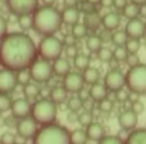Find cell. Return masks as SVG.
<instances>
[{
    "mask_svg": "<svg viewBox=\"0 0 146 144\" xmlns=\"http://www.w3.org/2000/svg\"><path fill=\"white\" fill-rule=\"evenodd\" d=\"M7 126V117L3 116V113H0V127Z\"/></svg>",
    "mask_w": 146,
    "mask_h": 144,
    "instance_id": "cell-57",
    "label": "cell"
},
{
    "mask_svg": "<svg viewBox=\"0 0 146 144\" xmlns=\"http://www.w3.org/2000/svg\"><path fill=\"white\" fill-rule=\"evenodd\" d=\"M18 26H19L23 31H27V30H30V28H32V14L19 15V17H18Z\"/></svg>",
    "mask_w": 146,
    "mask_h": 144,
    "instance_id": "cell-37",
    "label": "cell"
},
{
    "mask_svg": "<svg viewBox=\"0 0 146 144\" xmlns=\"http://www.w3.org/2000/svg\"><path fill=\"white\" fill-rule=\"evenodd\" d=\"M17 80H18V85H27L30 84L31 81V75H30V71L28 70H22V71H18L17 72Z\"/></svg>",
    "mask_w": 146,
    "mask_h": 144,
    "instance_id": "cell-38",
    "label": "cell"
},
{
    "mask_svg": "<svg viewBox=\"0 0 146 144\" xmlns=\"http://www.w3.org/2000/svg\"><path fill=\"white\" fill-rule=\"evenodd\" d=\"M126 86L129 93L146 95V63L129 67L126 73Z\"/></svg>",
    "mask_w": 146,
    "mask_h": 144,
    "instance_id": "cell-5",
    "label": "cell"
},
{
    "mask_svg": "<svg viewBox=\"0 0 146 144\" xmlns=\"http://www.w3.org/2000/svg\"><path fill=\"white\" fill-rule=\"evenodd\" d=\"M41 88L37 85V82H33L31 81L30 84L23 86V94H25V98H27L28 100H32V99H37V96L40 95Z\"/></svg>",
    "mask_w": 146,
    "mask_h": 144,
    "instance_id": "cell-25",
    "label": "cell"
},
{
    "mask_svg": "<svg viewBox=\"0 0 146 144\" xmlns=\"http://www.w3.org/2000/svg\"><path fill=\"white\" fill-rule=\"evenodd\" d=\"M78 113H80V112L69 111L68 113H67V121H68L69 124H76V122H78Z\"/></svg>",
    "mask_w": 146,
    "mask_h": 144,
    "instance_id": "cell-52",
    "label": "cell"
},
{
    "mask_svg": "<svg viewBox=\"0 0 146 144\" xmlns=\"http://www.w3.org/2000/svg\"><path fill=\"white\" fill-rule=\"evenodd\" d=\"M128 95H129V91H126L124 88L121 89V90H118V91H115V99L118 102H122V103L128 100Z\"/></svg>",
    "mask_w": 146,
    "mask_h": 144,
    "instance_id": "cell-48",
    "label": "cell"
},
{
    "mask_svg": "<svg viewBox=\"0 0 146 144\" xmlns=\"http://www.w3.org/2000/svg\"><path fill=\"white\" fill-rule=\"evenodd\" d=\"M145 48H146V43H145Z\"/></svg>",
    "mask_w": 146,
    "mask_h": 144,
    "instance_id": "cell-61",
    "label": "cell"
},
{
    "mask_svg": "<svg viewBox=\"0 0 146 144\" xmlns=\"http://www.w3.org/2000/svg\"><path fill=\"white\" fill-rule=\"evenodd\" d=\"M82 77L85 84L87 85H94V84L100 81V71L95 67H87L85 71H82Z\"/></svg>",
    "mask_w": 146,
    "mask_h": 144,
    "instance_id": "cell-24",
    "label": "cell"
},
{
    "mask_svg": "<svg viewBox=\"0 0 146 144\" xmlns=\"http://www.w3.org/2000/svg\"><path fill=\"white\" fill-rule=\"evenodd\" d=\"M124 32L129 39H142L146 35V25L140 17L128 19L124 27Z\"/></svg>",
    "mask_w": 146,
    "mask_h": 144,
    "instance_id": "cell-13",
    "label": "cell"
},
{
    "mask_svg": "<svg viewBox=\"0 0 146 144\" xmlns=\"http://www.w3.org/2000/svg\"><path fill=\"white\" fill-rule=\"evenodd\" d=\"M62 14L53 5L38 7L32 14V30L41 36L55 35L60 30Z\"/></svg>",
    "mask_w": 146,
    "mask_h": 144,
    "instance_id": "cell-2",
    "label": "cell"
},
{
    "mask_svg": "<svg viewBox=\"0 0 146 144\" xmlns=\"http://www.w3.org/2000/svg\"><path fill=\"white\" fill-rule=\"evenodd\" d=\"M64 53H66L67 58L73 59L78 54V48L77 45H69V46H64Z\"/></svg>",
    "mask_w": 146,
    "mask_h": 144,
    "instance_id": "cell-45",
    "label": "cell"
},
{
    "mask_svg": "<svg viewBox=\"0 0 146 144\" xmlns=\"http://www.w3.org/2000/svg\"><path fill=\"white\" fill-rule=\"evenodd\" d=\"M98 144H124V140L115 135H105Z\"/></svg>",
    "mask_w": 146,
    "mask_h": 144,
    "instance_id": "cell-43",
    "label": "cell"
},
{
    "mask_svg": "<svg viewBox=\"0 0 146 144\" xmlns=\"http://www.w3.org/2000/svg\"><path fill=\"white\" fill-rule=\"evenodd\" d=\"M124 144H146V127H136L129 131Z\"/></svg>",
    "mask_w": 146,
    "mask_h": 144,
    "instance_id": "cell-21",
    "label": "cell"
},
{
    "mask_svg": "<svg viewBox=\"0 0 146 144\" xmlns=\"http://www.w3.org/2000/svg\"><path fill=\"white\" fill-rule=\"evenodd\" d=\"M12 103L13 100L9 94H0V113H5V112L10 111Z\"/></svg>",
    "mask_w": 146,
    "mask_h": 144,
    "instance_id": "cell-36",
    "label": "cell"
},
{
    "mask_svg": "<svg viewBox=\"0 0 146 144\" xmlns=\"http://www.w3.org/2000/svg\"><path fill=\"white\" fill-rule=\"evenodd\" d=\"M17 86V72L8 68L0 70V94H12Z\"/></svg>",
    "mask_w": 146,
    "mask_h": 144,
    "instance_id": "cell-11",
    "label": "cell"
},
{
    "mask_svg": "<svg viewBox=\"0 0 146 144\" xmlns=\"http://www.w3.org/2000/svg\"><path fill=\"white\" fill-rule=\"evenodd\" d=\"M82 23L86 26V28H87L88 31H96L101 26V15L99 14L98 10L87 13V14H85V17H83Z\"/></svg>",
    "mask_w": 146,
    "mask_h": 144,
    "instance_id": "cell-23",
    "label": "cell"
},
{
    "mask_svg": "<svg viewBox=\"0 0 146 144\" xmlns=\"http://www.w3.org/2000/svg\"><path fill=\"white\" fill-rule=\"evenodd\" d=\"M145 25H146V22H145Z\"/></svg>",
    "mask_w": 146,
    "mask_h": 144,
    "instance_id": "cell-62",
    "label": "cell"
},
{
    "mask_svg": "<svg viewBox=\"0 0 146 144\" xmlns=\"http://www.w3.org/2000/svg\"><path fill=\"white\" fill-rule=\"evenodd\" d=\"M31 75V80L37 84H46L54 76L53 72V62L46 61L42 58H36L33 63L28 68Z\"/></svg>",
    "mask_w": 146,
    "mask_h": 144,
    "instance_id": "cell-7",
    "label": "cell"
},
{
    "mask_svg": "<svg viewBox=\"0 0 146 144\" xmlns=\"http://www.w3.org/2000/svg\"><path fill=\"white\" fill-rule=\"evenodd\" d=\"M15 130H17L18 137L22 138V139H33L38 131V124L31 116H28L18 120L17 125H15Z\"/></svg>",
    "mask_w": 146,
    "mask_h": 144,
    "instance_id": "cell-10",
    "label": "cell"
},
{
    "mask_svg": "<svg viewBox=\"0 0 146 144\" xmlns=\"http://www.w3.org/2000/svg\"><path fill=\"white\" fill-rule=\"evenodd\" d=\"M31 108H32V104L27 98H18L13 100L10 113L15 120H21L31 116Z\"/></svg>",
    "mask_w": 146,
    "mask_h": 144,
    "instance_id": "cell-14",
    "label": "cell"
},
{
    "mask_svg": "<svg viewBox=\"0 0 146 144\" xmlns=\"http://www.w3.org/2000/svg\"><path fill=\"white\" fill-rule=\"evenodd\" d=\"M78 0H64V5L66 7H77Z\"/></svg>",
    "mask_w": 146,
    "mask_h": 144,
    "instance_id": "cell-55",
    "label": "cell"
},
{
    "mask_svg": "<svg viewBox=\"0 0 146 144\" xmlns=\"http://www.w3.org/2000/svg\"><path fill=\"white\" fill-rule=\"evenodd\" d=\"M124 48H126L128 54H137V52L141 48V43H140L139 39H129L128 38V40L124 44Z\"/></svg>",
    "mask_w": 146,
    "mask_h": 144,
    "instance_id": "cell-34",
    "label": "cell"
},
{
    "mask_svg": "<svg viewBox=\"0 0 146 144\" xmlns=\"http://www.w3.org/2000/svg\"><path fill=\"white\" fill-rule=\"evenodd\" d=\"M86 46L90 50V53H96L103 46V43H101L99 35H90L86 40Z\"/></svg>",
    "mask_w": 146,
    "mask_h": 144,
    "instance_id": "cell-30",
    "label": "cell"
},
{
    "mask_svg": "<svg viewBox=\"0 0 146 144\" xmlns=\"http://www.w3.org/2000/svg\"><path fill=\"white\" fill-rule=\"evenodd\" d=\"M96 54H98V59L100 62H103V63H108V62L113 58V50L106 48V46H101V48L96 52Z\"/></svg>",
    "mask_w": 146,
    "mask_h": 144,
    "instance_id": "cell-35",
    "label": "cell"
},
{
    "mask_svg": "<svg viewBox=\"0 0 146 144\" xmlns=\"http://www.w3.org/2000/svg\"><path fill=\"white\" fill-rule=\"evenodd\" d=\"M128 56L126 48L124 46H115V49L113 50V58H115L118 62H124Z\"/></svg>",
    "mask_w": 146,
    "mask_h": 144,
    "instance_id": "cell-41",
    "label": "cell"
},
{
    "mask_svg": "<svg viewBox=\"0 0 146 144\" xmlns=\"http://www.w3.org/2000/svg\"><path fill=\"white\" fill-rule=\"evenodd\" d=\"M44 3H45V5H53L54 0H44Z\"/></svg>",
    "mask_w": 146,
    "mask_h": 144,
    "instance_id": "cell-60",
    "label": "cell"
},
{
    "mask_svg": "<svg viewBox=\"0 0 146 144\" xmlns=\"http://www.w3.org/2000/svg\"><path fill=\"white\" fill-rule=\"evenodd\" d=\"M0 143L1 144H17V137L12 131H5L0 137Z\"/></svg>",
    "mask_w": 146,
    "mask_h": 144,
    "instance_id": "cell-42",
    "label": "cell"
},
{
    "mask_svg": "<svg viewBox=\"0 0 146 144\" xmlns=\"http://www.w3.org/2000/svg\"><path fill=\"white\" fill-rule=\"evenodd\" d=\"M86 134H87L88 140L91 142H100L104 137H105V129L100 122H91L87 127H86Z\"/></svg>",
    "mask_w": 146,
    "mask_h": 144,
    "instance_id": "cell-16",
    "label": "cell"
},
{
    "mask_svg": "<svg viewBox=\"0 0 146 144\" xmlns=\"http://www.w3.org/2000/svg\"><path fill=\"white\" fill-rule=\"evenodd\" d=\"M8 33V22L3 15H0V40Z\"/></svg>",
    "mask_w": 146,
    "mask_h": 144,
    "instance_id": "cell-49",
    "label": "cell"
},
{
    "mask_svg": "<svg viewBox=\"0 0 146 144\" xmlns=\"http://www.w3.org/2000/svg\"><path fill=\"white\" fill-rule=\"evenodd\" d=\"M32 140L33 144H72L71 131L55 122L41 126Z\"/></svg>",
    "mask_w": 146,
    "mask_h": 144,
    "instance_id": "cell-3",
    "label": "cell"
},
{
    "mask_svg": "<svg viewBox=\"0 0 146 144\" xmlns=\"http://www.w3.org/2000/svg\"><path fill=\"white\" fill-rule=\"evenodd\" d=\"M90 63H91L90 57L83 54V53H78L77 56L73 58V66H74V68L80 72L85 71L87 67H90Z\"/></svg>",
    "mask_w": 146,
    "mask_h": 144,
    "instance_id": "cell-26",
    "label": "cell"
},
{
    "mask_svg": "<svg viewBox=\"0 0 146 144\" xmlns=\"http://www.w3.org/2000/svg\"><path fill=\"white\" fill-rule=\"evenodd\" d=\"M68 91L64 89V86H54L51 88L50 94H49V99H50L53 103H55L56 106L59 104H63L68 100Z\"/></svg>",
    "mask_w": 146,
    "mask_h": 144,
    "instance_id": "cell-22",
    "label": "cell"
},
{
    "mask_svg": "<svg viewBox=\"0 0 146 144\" xmlns=\"http://www.w3.org/2000/svg\"><path fill=\"white\" fill-rule=\"evenodd\" d=\"M124 62L127 63V66H128V67H133V66H137L139 63H141L137 54H128Z\"/></svg>",
    "mask_w": 146,
    "mask_h": 144,
    "instance_id": "cell-46",
    "label": "cell"
},
{
    "mask_svg": "<svg viewBox=\"0 0 146 144\" xmlns=\"http://www.w3.org/2000/svg\"><path fill=\"white\" fill-rule=\"evenodd\" d=\"M121 15L117 12H108L101 17V26L105 30L115 31L121 25Z\"/></svg>",
    "mask_w": 146,
    "mask_h": 144,
    "instance_id": "cell-17",
    "label": "cell"
},
{
    "mask_svg": "<svg viewBox=\"0 0 146 144\" xmlns=\"http://www.w3.org/2000/svg\"><path fill=\"white\" fill-rule=\"evenodd\" d=\"M71 33L73 36H74L77 40H80V39H83V38H86L87 36V33H88V30L86 28V26L83 25V23H80V22H77L76 25H73L72 26V31H71Z\"/></svg>",
    "mask_w": 146,
    "mask_h": 144,
    "instance_id": "cell-31",
    "label": "cell"
},
{
    "mask_svg": "<svg viewBox=\"0 0 146 144\" xmlns=\"http://www.w3.org/2000/svg\"><path fill=\"white\" fill-rule=\"evenodd\" d=\"M122 13L127 19L137 18L140 15V5L133 4V3H127V5L122 9Z\"/></svg>",
    "mask_w": 146,
    "mask_h": 144,
    "instance_id": "cell-28",
    "label": "cell"
},
{
    "mask_svg": "<svg viewBox=\"0 0 146 144\" xmlns=\"http://www.w3.org/2000/svg\"><path fill=\"white\" fill-rule=\"evenodd\" d=\"M88 138L86 134V130L83 127L81 129H74L71 131V143L72 144H87Z\"/></svg>",
    "mask_w": 146,
    "mask_h": 144,
    "instance_id": "cell-27",
    "label": "cell"
},
{
    "mask_svg": "<svg viewBox=\"0 0 146 144\" xmlns=\"http://www.w3.org/2000/svg\"><path fill=\"white\" fill-rule=\"evenodd\" d=\"M91 122H94L92 112L83 109L82 112H80V113H78V124H80L82 127H87Z\"/></svg>",
    "mask_w": 146,
    "mask_h": 144,
    "instance_id": "cell-33",
    "label": "cell"
},
{
    "mask_svg": "<svg viewBox=\"0 0 146 144\" xmlns=\"http://www.w3.org/2000/svg\"><path fill=\"white\" fill-rule=\"evenodd\" d=\"M111 36H113V31H109V30H105L104 28L100 33H99V38H100L101 43H110L111 41Z\"/></svg>",
    "mask_w": 146,
    "mask_h": 144,
    "instance_id": "cell-47",
    "label": "cell"
},
{
    "mask_svg": "<svg viewBox=\"0 0 146 144\" xmlns=\"http://www.w3.org/2000/svg\"><path fill=\"white\" fill-rule=\"evenodd\" d=\"M63 86L68 93L71 94H78L85 86L82 73L77 71H71L68 75L63 77Z\"/></svg>",
    "mask_w": 146,
    "mask_h": 144,
    "instance_id": "cell-12",
    "label": "cell"
},
{
    "mask_svg": "<svg viewBox=\"0 0 146 144\" xmlns=\"http://www.w3.org/2000/svg\"><path fill=\"white\" fill-rule=\"evenodd\" d=\"M118 124L122 130L132 131L137 127L139 124V115H136L131 108L124 109L118 115Z\"/></svg>",
    "mask_w": 146,
    "mask_h": 144,
    "instance_id": "cell-15",
    "label": "cell"
},
{
    "mask_svg": "<svg viewBox=\"0 0 146 144\" xmlns=\"http://www.w3.org/2000/svg\"><path fill=\"white\" fill-rule=\"evenodd\" d=\"M67 108L69 111H76L80 112L81 109H83V100L78 94H73L71 98H68L67 100Z\"/></svg>",
    "mask_w": 146,
    "mask_h": 144,
    "instance_id": "cell-29",
    "label": "cell"
},
{
    "mask_svg": "<svg viewBox=\"0 0 146 144\" xmlns=\"http://www.w3.org/2000/svg\"><path fill=\"white\" fill-rule=\"evenodd\" d=\"M108 63H109V66H110V70H113V68H118V63H119V62L117 61L115 58H111Z\"/></svg>",
    "mask_w": 146,
    "mask_h": 144,
    "instance_id": "cell-56",
    "label": "cell"
},
{
    "mask_svg": "<svg viewBox=\"0 0 146 144\" xmlns=\"http://www.w3.org/2000/svg\"><path fill=\"white\" fill-rule=\"evenodd\" d=\"M98 107H99V109H100V112H103V113H110L114 108V103H113V100L105 98L101 102H99Z\"/></svg>",
    "mask_w": 146,
    "mask_h": 144,
    "instance_id": "cell-40",
    "label": "cell"
},
{
    "mask_svg": "<svg viewBox=\"0 0 146 144\" xmlns=\"http://www.w3.org/2000/svg\"><path fill=\"white\" fill-rule=\"evenodd\" d=\"M95 107H96V102L92 100L90 96H88V98H86L85 100H83V109H86V111L92 112L94 109H95Z\"/></svg>",
    "mask_w": 146,
    "mask_h": 144,
    "instance_id": "cell-50",
    "label": "cell"
},
{
    "mask_svg": "<svg viewBox=\"0 0 146 144\" xmlns=\"http://www.w3.org/2000/svg\"><path fill=\"white\" fill-rule=\"evenodd\" d=\"M131 3L140 5V7H142V5H146V0H131Z\"/></svg>",
    "mask_w": 146,
    "mask_h": 144,
    "instance_id": "cell-58",
    "label": "cell"
},
{
    "mask_svg": "<svg viewBox=\"0 0 146 144\" xmlns=\"http://www.w3.org/2000/svg\"><path fill=\"white\" fill-rule=\"evenodd\" d=\"M86 1L91 3V4H94V5H98V4H100L101 0H86Z\"/></svg>",
    "mask_w": 146,
    "mask_h": 144,
    "instance_id": "cell-59",
    "label": "cell"
},
{
    "mask_svg": "<svg viewBox=\"0 0 146 144\" xmlns=\"http://www.w3.org/2000/svg\"><path fill=\"white\" fill-rule=\"evenodd\" d=\"M56 115H58V106L49 98L35 100L31 108V117L41 126L54 124Z\"/></svg>",
    "mask_w": 146,
    "mask_h": 144,
    "instance_id": "cell-4",
    "label": "cell"
},
{
    "mask_svg": "<svg viewBox=\"0 0 146 144\" xmlns=\"http://www.w3.org/2000/svg\"><path fill=\"white\" fill-rule=\"evenodd\" d=\"M109 90L106 89V86L101 82H96L94 85H91L90 90H88V96H90L92 100H95L96 103L101 102L103 99H105L108 96Z\"/></svg>",
    "mask_w": 146,
    "mask_h": 144,
    "instance_id": "cell-20",
    "label": "cell"
},
{
    "mask_svg": "<svg viewBox=\"0 0 146 144\" xmlns=\"http://www.w3.org/2000/svg\"><path fill=\"white\" fill-rule=\"evenodd\" d=\"M0 144H1V143H0Z\"/></svg>",
    "mask_w": 146,
    "mask_h": 144,
    "instance_id": "cell-63",
    "label": "cell"
},
{
    "mask_svg": "<svg viewBox=\"0 0 146 144\" xmlns=\"http://www.w3.org/2000/svg\"><path fill=\"white\" fill-rule=\"evenodd\" d=\"M7 7L9 12L17 17L33 14L38 8V0H7Z\"/></svg>",
    "mask_w": 146,
    "mask_h": 144,
    "instance_id": "cell-8",
    "label": "cell"
},
{
    "mask_svg": "<svg viewBox=\"0 0 146 144\" xmlns=\"http://www.w3.org/2000/svg\"><path fill=\"white\" fill-rule=\"evenodd\" d=\"M53 72L58 77H64L71 72V63H69L68 58H63L59 57L55 61H53Z\"/></svg>",
    "mask_w": 146,
    "mask_h": 144,
    "instance_id": "cell-19",
    "label": "cell"
},
{
    "mask_svg": "<svg viewBox=\"0 0 146 144\" xmlns=\"http://www.w3.org/2000/svg\"><path fill=\"white\" fill-rule=\"evenodd\" d=\"M64 52V44L60 39H58L55 35L42 36L37 45V54L40 58L46 61H55L56 58L62 57Z\"/></svg>",
    "mask_w": 146,
    "mask_h": 144,
    "instance_id": "cell-6",
    "label": "cell"
},
{
    "mask_svg": "<svg viewBox=\"0 0 146 144\" xmlns=\"http://www.w3.org/2000/svg\"><path fill=\"white\" fill-rule=\"evenodd\" d=\"M63 44H64V46H69V45H76L77 44V39L74 38V36L72 35V33H67L66 36H64V39L63 40Z\"/></svg>",
    "mask_w": 146,
    "mask_h": 144,
    "instance_id": "cell-51",
    "label": "cell"
},
{
    "mask_svg": "<svg viewBox=\"0 0 146 144\" xmlns=\"http://www.w3.org/2000/svg\"><path fill=\"white\" fill-rule=\"evenodd\" d=\"M60 14H62V21H63L64 25H68L72 27L73 25H76L80 21L81 12L78 10L77 7H66L60 12Z\"/></svg>",
    "mask_w": 146,
    "mask_h": 144,
    "instance_id": "cell-18",
    "label": "cell"
},
{
    "mask_svg": "<svg viewBox=\"0 0 146 144\" xmlns=\"http://www.w3.org/2000/svg\"><path fill=\"white\" fill-rule=\"evenodd\" d=\"M37 58V46L25 32H9L0 40V64L14 72L28 70Z\"/></svg>",
    "mask_w": 146,
    "mask_h": 144,
    "instance_id": "cell-1",
    "label": "cell"
},
{
    "mask_svg": "<svg viewBox=\"0 0 146 144\" xmlns=\"http://www.w3.org/2000/svg\"><path fill=\"white\" fill-rule=\"evenodd\" d=\"M77 8H78V10H80L81 13H83V14H87V13L95 12L96 10V5L91 4V3L86 1V0H83V1H78Z\"/></svg>",
    "mask_w": 146,
    "mask_h": 144,
    "instance_id": "cell-39",
    "label": "cell"
},
{
    "mask_svg": "<svg viewBox=\"0 0 146 144\" xmlns=\"http://www.w3.org/2000/svg\"><path fill=\"white\" fill-rule=\"evenodd\" d=\"M128 40V36L124 31L121 30H115L113 32V36H111V43L114 44L115 46H124L126 41Z\"/></svg>",
    "mask_w": 146,
    "mask_h": 144,
    "instance_id": "cell-32",
    "label": "cell"
},
{
    "mask_svg": "<svg viewBox=\"0 0 146 144\" xmlns=\"http://www.w3.org/2000/svg\"><path fill=\"white\" fill-rule=\"evenodd\" d=\"M127 3H128L127 0H113V7L115 8V9L122 10L127 5Z\"/></svg>",
    "mask_w": 146,
    "mask_h": 144,
    "instance_id": "cell-53",
    "label": "cell"
},
{
    "mask_svg": "<svg viewBox=\"0 0 146 144\" xmlns=\"http://www.w3.org/2000/svg\"><path fill=\"white\" fill-rule=\"evenodd\" d=\"M100 5L104 8H110V7H113V0H101Z\"/></svg>",
    "mask_w": 146,
    "mask_h": 144,
    "instance_id": "cell-54",
    "label": "cell"
},
{
    "mask_svg": "<svg viewBox=\"0 0 146 144\" xmlns=\"http://www.w3.org/2000/svg\"><path fill=\"white\" fill-rule=\"evenodd\" d=\"M104 85L109 91H115L126 88V73H123L119 68L109 70L104 76Z\"/></svg>",
    "mask_w": 146,
    "mask_h": 144,
    "instance_id": "cell-9",
    "label": "cell"
},
{
    "mask_svg": "<svg viewBox=\"0 0 146 144\" xmlns=\"http://www.w3.org/2000/svg\"><path fill=\"white\" fill-rule=\"evenodd\" d=\"M131 109H132V111H133L136 115H141L142 112L145 111V106H144V103H142L141 100L136 99V100L131 102Z\"/></svg>",
    "mask_w": 146,
    "mask_h": 144,
    "instance_id": "cell-44",
    "label": "cell"
}]
</instances>
